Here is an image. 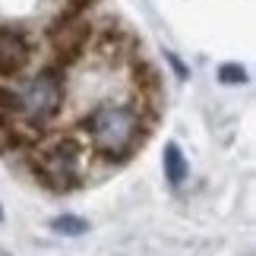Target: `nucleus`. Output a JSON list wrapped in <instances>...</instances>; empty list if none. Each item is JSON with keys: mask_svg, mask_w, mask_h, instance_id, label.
<instances>
[{"mask_svg": "<svg viewBox=\"0 0 256 256\" xmlns=\"http://www.w3.org/2000/svg\"><path fill=\"white\" fill-rule=\"evenodd\" d=\"M218 80H222V82H228V86H238V82L247 80V73H244L238 64H224L222 70H218Z\"/></svg>", "mask_w": 256, "mask_h": 256, "instance_id": "nucleus-11", "label": "nucleus"}, {"mask_svg": "<svg viewBox=\"0 0 256 256\" xmlns=\"http://www.w3.org/2000/svg\"><path fill=\"white\" fill-rule=\"evenodd\" d=\"M51 228H54L57 234H64V238H80V234L88 231V222L80 218V215H60V218L51 222Z\"/></svg>", "mask_w": 256, "mask_h": 256, "instance_id": "nucleus-8", "label": "nucleus"}, {"mask_svg": "<svg viewBox=\"0 0 256 256\" xmlns=\"http://www.w3.org/2000/svg\"><path fill=\"white\" fill-rule=\"evenodd\" d=\"M186 171H190V164H186L180 146L168 142V146H164V177H168V184L171 186H180L186 180Z\"/></svg>", "mask_w": 256, "mask_h": 256, "instance_id": "nucleus-6", "label": "nucleus"}, {"mask_svg": "<svg viewBox=\"0 0 256 256\" xmlns=\"http://www.w3.org/2000/svg\"><path fill=\"white\" fill-rule=\"evenodd\" d=\"M86 133L98 155H104L111 162H120L142 140V117L130 104L104 102V104L92 108V114L86 117Z\"/></svg>", "mask_w": 256, "mask_h": 256, "instance_id": "nucleus-1", "label": "nucleus"}, {"mask_svg": "<svg viewBox=\"0 0 256 256\" xmlns=\"http://www.w3.org/2000/svg\"><path fill=\"white\" fill-rule=\"evenodd\" d=\"M0 218H4V209H0Z\"/></svg>", "mask_w": 256, "mask_h": 256, "instance_id": "nucleus-12", "label": "nucleus"}, {"mask_svg": "<svg viewBox=\"0 0 256 256\" xmlns=\"http://www.w3.org/2000/svg\"><path fill=\"white\" fill-rule=\"evenodd\" d=\"M98 48H102V54L111 57L114 54H120V48H124V35L117 32V28H108V32H102V38H98Z\"/></svg>", "mask_w": 256, "mask_h": 256, "instance_id": "nucleus-10", "label": "nucleus"}, {"mask_svg": "<svg viewBox=\"0 0 256 256\" xmlns=\"http://www.w3.org/2000/svg\"><path fill=\"white\" fill-rule=\"evenodd\" d=\"M80 142L70 140V136H60V140L42 146L35 152V177L42 180L48 190L66 193L80 184Z\"/></svg>", "mask_w": 256, "mask_h": 256, "instance_id": "nucleus-2", "label": "nucleus"}, {"mask_svg": "<svg viewBox=\"0 0 256 256\" xmlns=\"http://www.w3.org/2000/svg\"><path fill=\"white\" fill-rule=\"evenodd\" d=\"M19 108H22V98H19V92L0 86V114H4V117H16Z\"/></svg>", "mask_w": 256, "mask_h": 256, "instance_id": "nucleus-9", "label": "nucleus"}, {"mask_svg": "<svg viewBox=\"0 0 256 256\" xmlns=\"http://www.w3.org/2000/svg\"><path fill=\"white\" fill-rule=\"evenodd\" d=\"M51 38H54V51L60 57V64H73L80 60L88 42H92V26L86 19H76V13H70L54 26Z\"/></svg>", "mask_w": 256, "mask_h": 256, "instance_id": "nucleus-4", "label": "nucleus"}, {"mask_svg": "<svg viewBox=\"0 0 256 256\" xmlns=\"http://www.w3.org/2000/svg\"><path fill=\"white\" fill-rule=\"evenodd\" d=\"M133 80H136V88L146 95H155L158 92V73H155L152 64H136L133 66Z\"/></svg>", "mask_w": 256, "mask_h": 256, "instance_id": "nucleus-7", "label": "nucleus"}, {"mask_svg": "<svg viewBox=\"0 0 256 256\" xmlns=\"http://www.w3.org/2000/svg\"><path fill=\"white\" fill-rule=\"evenodd\" d=\"M28 64V42L13 28H0V76H16Z\"/></svg>", "mask_w": 256, "mask_h": 256, "instance_id": "nucleus-5", "label": "nucleus"}, {"mask_svg": "<svg viewBox=\"0 0 256 256\" xmlns=\"http://www.w3.org/2000/svg\"><path fill=\"white\" fill-rule=\"evenodd\" d=\"M19 98H22L19 114H26V120L42 130V124L57 117V111H60V104H64V73H60V66H44V70L26 86V92Z\"/></svg>", "mask_w": 256, "mask_h": 256, "instance_id": "nucleus-3", "label": "nucleus"}]
</instances>
